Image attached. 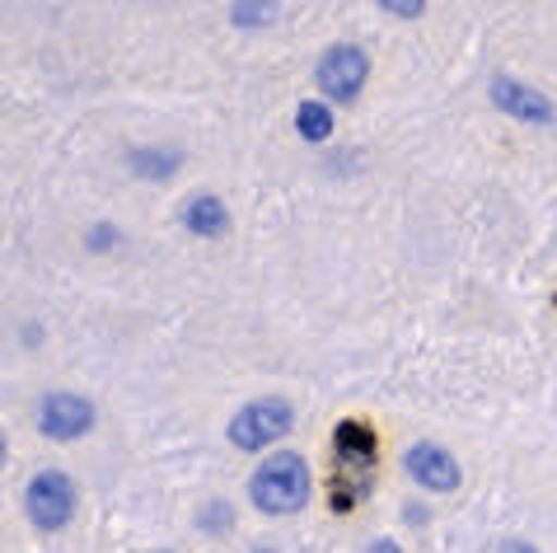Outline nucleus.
<instances>
[{"label":"nucleus","instance_id":"1","mask_svg":"<svg viewBox=\"0 0 557 553\" xmlns=\"http://www.w3.org/2000/svg\"><path fill=\"white\" fill-rule=\"evenodd\" d=\"M314 493V474H309L305 455L296 451H276L253 469L249 479V502L262 516H296Z\"/></svg>","mask_w":557,"mask_h":553},{"label":"nucleus","instance_id":"2","mask_svg":"<svg viewBox=\"0 0 557 553\" xmlns=\"http://www.w3.org/2000/svg\"><path fill=\"white\" fill-rule=\"evenodd\" d=\"M75 502H81V493H75V479L66 469H38L34 479H28L24 488V512L28 520H34L38 530H66L75 520Z\"/></svg>","mask_w":557,"mask_h":553},{"label":"nucleus","instance_id":"3","mask_svg":"<svg viewBox=\"0 0 557 553\" xmlns=\"http://www.w3.org/2000/svg\"><path fill=\"white\" fill-rule=\"evenodd\" d=\"M290 427H296V408H290V398H253V404H244L235 418H230V445L235 451H268L276 437H286Z\"/></svg>","mask_w":557,"mask_h":553},{"label":"nucleus","instance_id":"4","mask_svg":"<svg viewBox=\"0 0 557 553\" xmlns=\"http://www.w3.org/2000/svg\"><path fill=\"white\" fill-rule=\"evenodd\" d=\"M366 81H370V57L356 42H333L314 61V85L323 89L329 103H356Z\"/></svg>","mask_w":557,"mask_h":553},{"label":"nucleus","instance_id":"5","mask_svg":"<svg viewBox=\"0 0 557 553\" xmlns=\"http://www.w3.org/2000/svg\"><path fill=\"white\" fill-rule=\"evenodd\" d=\"M95 427V404L75 390H52L38 404V432L52 441H81Z\"/></svg>","mask_w":557,"mask_h":553},{"label":"nucleus","instance_id":"6","mask_svg":"<svg viewBox=\"0 0 557 553\" xmlns=\"http://www.w3.org/2000/svg\"><path fill=\"white\" fill-rule=\"evenodd\" d=\"M487 95H492V103H497L506 118L524 122V127H553V122H557L553 99H548L539 85H530V81H516V75H497Z\"/></svg>","mask_w":557,"mask_h":553},{"label":"nucleus","instance_id":"7","mask_svg":"<svg viewBox=\"0 0 557 553\" xmlns=\"http://www.w3.org/2000/svg\"><path fill=\"white\" fill-rule=\"evenodd\" d=\"M404 469H408V479L417 488H426V493H455L459 479H463L459 459L436 441H417L412 451L404 455Z\"/></svg>","mask_w":557,"mask_h":553},{"label":"nucleus","instance_id":"8","mask_svg":"<svg viewBox=\"0 0 557 553\" xmlns=\"http://www.w3.org/2000/svg\"><path fill=\"white\" fill-rule=\"evenodd\" d=\"M333 455H337V479H347V474H361L370 483V469H375V455H380V441L370 432L366 422L356 418H343L333 432Z\"/></svg>","mask_w":557,"mask_h":553},{"label":"nucleus","instance_id":"9","mask_svg":"<svg viewBox=\"0 0 557 553\" xmlns=\"http://www.w3.org/2000/svg\"><path fill=\"white\" fill-rule=\"evenodd\" d=\"M178 221L197 239H221V235H230V207L215 193H193L188 202H183Z\"/></svg>","mask_w":557,"mask_h":553},{"label":"nucleus","instance_id":"10","mask_svg":"<svg viewBox=\"0 0 557 553\" xmlns=\"http://www.w3.org/2000/svg\"><path fill=\"white\" fill-rule=\"evenodd\" d=\"M183 164V156L174 146H132L127 150V169L136 179H150V183H164V179H174V169Z\"/></svg>","mask_w":557,"mask_h":553},{"label":"nucleus","instance_id":"11","mask_svg":"<svg viewBox=\"0 0 557 553\" xmlns=\"http://www.w3.org/2000/svg\"><path fill=\"white\" fill-rule=\"evenodd\" d=\"M296 132L305 136V142H329V136H333L329 99H300L296 103Z\"/></svg>","mask_w":557,"mask_h":553},{"label":"nucleus","instance_id":"12","mask_svg":"<svg viewBox=\"0 0 557 553\" xmlns=\"http://www.w3.org/2000/svg\"><path fill=\"white\" fill-rule=\"evenodd\" d=\"M276 20V5H268V0H244V5H230V24L235 28H262Z\"/></svg>","mask_w":557,"mask_h":553},{"label":"nucleus","instance_id":"13","mask_svg":"<svg viewBox=\"0 0 557 553\" xmlns=\"http://www.w3.org/2000/svg\"><path fill=\"white\" fill-rule=\"evenodd\" d=\"M117 239H122V230H117L113 221H95V225L85 230V249H89V254H108Z\"/></svg>","mask_w":557,"mask_h":553},{"label":"nucleus","instance_id":"14","mask_svg":"<svg viewBox=\"0 0 557 553\" xmlns=\"http://www.w3.org/2000/svg\"><path fill=\"white\" fill-rule=\"evenodd\" d=\"M384 14H398V20H417V14H426L422 0H380Z\"/></svg>","mask_w":557,"mask_h":553},{"label":"nucleus","instance_id":"15","mask_svg":"<svg viewBox=\"0 0 557 553\" xmlns=\"http://www.w3.org/2000/svg\"><path fill=\"white\" fill-rule=\"evenodd\" d=\"M230 526V502H211L202 512V530H225Z\"/></svg>","mask_w":557,"mask_h":553},{"label":"nucleus","instance_id":"16","mask_svg":"<svg viewBox=\"0 0 557 553\" xmlns=\"http://www.w3.org/2000/svg\"><path fill=\"white\" fill-rule=\"evenodd\" d=\"M497 553H539V549H534V544H524V540H506Z\"/></svg>","mask_w":557,"mask_h":553},{"label":"nucleus","instance_id":"17","mask_svg":"<svg viewBox=\"0 0 557 553\" xmlns=\"http://www.w3.org/2000/svg\"><path fill=\"white\" fill-rule=\"evenodd\" d=\"M366 553H404V549H398L394 540H375V544H370Z\"/></svg>","mask_w":557,"mask_h":553},{"label":"nucleus","instance_id":"18","mask_svg":"<svg viewBox=\"0 0 557 553\" xmlns=\"http://www.w3.org/2000/svg\"><path fill=\"white\" fill-rule=\"evenodd\" d=\"M253 553H276V549H268V544H258V549H253Z\"/></svg>","mask_w":557,"mask_h":553}]
</instances>
